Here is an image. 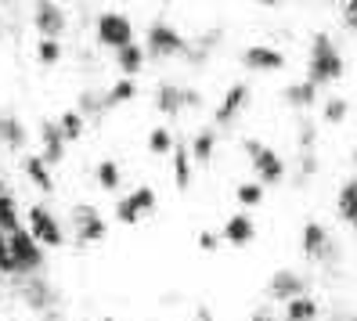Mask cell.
Returning <instances> with one entry per match:
<instances>
[{"instance_id":"ba28073f","label":"cell","mask_w":357,"mask_h":321,"mask_svg":"<svg viewBox=\"0 0 357 321\" xmlns=\"http://www.w3.org/2000/svg\"><path fill=\"white\" fill-rule=\"evenodd\" d=\"M18 296H22V304L33 314H51L58 307V292H54V285L47 282V278H40V271L26 274V282H22V289H18Z\"/></svg>"},{"instance_id":"7402d4cb","label":"cell","mask_w":357,"mask_h":321,"mask_svg":"<svg viewBox=\"0 0 357 321\" xmlns=\"http://www.w3.org/2000/svg\"><path fill=\"white\" fill-rule=\"evenodd\" d=\"M188 152H192V159L199 166H206L209 159H213V152H217V134L209 130V126H202V130L192 137V144H188Z\"/></svg>"},{"instance_id":"f6af8a7d","label":"cell","mask_w":357,"mask_h":321,"mask_svg":"<svg viewBox=\"0 0 357 321\" xmlns=\"http://www.w3.org/2000/svg\"><path fill=\"white\" fill-rule=\"evenodd\" d=\"M354 163H357V148H354Z\"/></svg>"},{"instance_id":"4316f807","label":"cell","mask_w":357,"mask_h":321,"mask_svg":"<svg viewBox=\"0 0 357 321\" xmlns=\"http://www.w3.org/2000/svg\"><path fill=\"white\" fill-rule=\"evenodd\" d=\"M335 213H340L347 224L357 217V177L347 181V184L340 188V195H335Z\"/></svg>"},{"instance_id":"ac0fdd59","label":"cell","mask_w":357,"mask_h":321,"mask_svg":"<svg viewBox=\"0 0 357 321\" xmlns=\"http://www.w3.org/2000/svg\"><path fill=\"white\" fill-rule=\"evenodd\" d=\"M22 170H26V177H29V184H36L44 195H51L54 191V177H51V163L40 156V152H33V156H26L22 159Z\"/></svg>"},{"instance_id":"ab89813d","label":"cell","mask_w":357,"mask_h":321,"mask_svg":"<svg viewBox=\"0 0 357 321\" xmlns=\"http://www.w3.org/2000/svg\"><path fill=\"white\" fill-rule=\"evenodd\" d=\"M249 321H275V318H271V314H253Z\"/></svg>"},{"instance_id":"7a4b0ae2","label":"cell","mask_w":357,"mask_h":321,"mask_svg":"<svg viewBox=\"0 0 357 321\" xmlns=\"http://www.w3.org/2000/svg\"><path fill=\"white\" fill-rule=\"evenodd\" d=\"M155 202H159V195H155L152 184L134 188L130 195H123V199L116 202V224H123V227L141 224L144 217H152V213H155Z\"/></svg>"},{"instance_id":"4fadbf2b","label":"cell","mask_w":357,"mask_h":321,"mask_svg":"<svg viewBox=\"0 0 357 321\" xmlns=\"http://www.w3.org/2000/svg\"><path fill=\"white\" fill-rule=\"evenodd\" d=\"M245 105H249V83H231L227 94H224V101L217 105V112H213V123H217V126H231Z\"/></svg>"},{"instance_id":"d4e9b609","label":"cell","mask_w":357,"mask_h":321,"mask_svg":"<svg viewBox=\"0 0 357 321\" xmlns=\"http://www.w3.org/2000/svg\"><path fill=\"white\" fill-rule=\"evenodd\" d=\"M285 101L296 105V109H310V105L318 101V83H310V80L289 83V87H285Z\"/></svg>"},{"instance_id":"d6a6232c","label":"cell","mask_w":357,"mask_h":321,"mask_svg":"<svg viewBox=\"0 0 357 321\" xmlns=\"http://www.w3.org/2000/svg\"><path fill=\"white\" fill-rule=\"evenodd\" d=\"M149 152L152 156H170L174 152V134L166 130V126H155V130L149 134Z\"/></svg>"},{"instance_id":"836d02e7","label":"cell","mask_w":357,"mask_h":321,"mask_svg":"<svg viewBox=\"0 0 357 321\" xmlns=\"http://www.w3.org/2000/svg\"><path fill=\"white\" fill-rule=\"evenodd\" d=\"M347 112H350V101H347V98H332V101L325 105L321 119H325V123H332V126H340V123L347 119Z\"/></svg>"},{"instance_id":"277c9868","label":"cell","mask_w":357,"mask_h":321,"mask_svg":"<svg viewBox=\"0 0 357 321\" xmlns=\"http://www.w3.org/2000/svg\"><path fill=\"white\" fill-rule=\"evenodd\" d=\"M184 51H188V40L170 22H152L149 33H144V54H152V58H174V54H184Z\"/></svg>"},{"instance_id":"f1b7e54d","label":"cell","mask_w":357,"mask_h":321,"mask_svg":"<svg viewBox=\"0 0 357 321\" xmlns=\"http://www.w3.org/2000/svg\"><path fill=\"white\" fill-rule=\"evenodd\" d=\"M15 227H22V217H18L15 195L4 188V191H0V231H15Z\"/></svg>"},{"instance_id":"cb8c5ba5","label":"cell","mask_w":357,"mask_h":321,"mask_svg":"<svg viewBox=\"0 0 357 321\" xmlns=\"http://www.w3.org/2000/svg\"><path fill=\"white\" fill-rule=\"evenodd\" d=\"M58 130L66 141H79L83 134H87V116H83L79 109H69V112H61L58 116Z\"/></svg>"},{"instance_id":"60d3db41","label":"cell","mask_w":357,"mask_h":321,"mask_svg":"<svg viewBox=\"0 0 357 321\" xmlns=\"http://www.w3.org/2000/svg\"><path fill=\"white\" fill-rule=\"evenodd\" d=\"M257 4H264V8H275V4H278V0H257Z\"/></svg>"},{"instance_id":"83f0119b","label":"cell","mask_w":357,"mask_h":321,"mask_svg":"<svg viewBox=\"0 0 357 321\" xmlns=\"http://www.w3.org/2000/svg\"><path fill=\"white\" fill-rule=\"evenodd\" d=\"M94 177H98V188L101 191H116L123 184V170H119L116 159H101L98 170H94Z\"/></svg>"},{"instance_id":"6da1fadb","label":"cell","mask_w":357,"mask_h":321,"mask_svg":"<svg viewBox=\"0 0 357 321\" xmlns=\"http://www.w3.org/2000/svg\"><path fill=\"white\" fill-rule=\"evenodd\" d=\"M343 54L340 47L332 44L328 33H314L310 40V58H307V80L318 83V87H325V83H335L343 76Z\"/></svg>"},{"instance_id":"4dcf8cb0","label":"cell","mask_w":357,"mask_h":321,"mask_svg":"<svg viewBox=\"0 0 357 321\" xmlns=\"http://www.w3.org/2000/svg\"><path fill=\"white\" fill-rule=\"evenodd\" d=\"M79 112L87 119H101L105 112H109V101H105V94H98V91H83L79 94Z\"/></svg>"},{"instance_id":"8fae6325","label":"cell","mask_w":357,"mask_h":321,"mask_svg":"<svg viewBox=\"0 0 357 321\" xmlns=\"http://www.w3.org/2000/svg\"><path fill=\"white\" fill-rule=\"evenodd\" d=\"M199 94L192 87H174V83H159V91H155V109L162 116H181L184 109H199Z\"/></svg>"},{"instance_id":"ffe728a7","label":"cell","mask_w":357,"mask_h":321,"mask_svg":"<svg viewBox=\"0 0 357 321\" xmlns=\"http://www.w3.org/2000/svg\"><path fill=\"white\" fill-rule=\"evenodd\" d=\"M0 144L4 148H26V126L11 112H0Z\"/></svg>"},{"instance_id":"7c38bea8","label":"cell","mask_w":357,"mask_h":321,"mask_svg":"<svg viewBox=\"0 0 357 321\" xmlns=\"http://www.w3.org/2000/svg\"><path fill=\"white\" fill-rule=\"evenodd\" d=\"M307 292V278L300 271H292V267H282L271 274V282H267V296L271 299H292V296H303Z\"/></svg>"},{"instance_id":"d6986e66","label":"cell","mask_w":357,"mask_h":321,"mask_svg":"<svg viewBox=\"0 0 357 321\" xmlns=\"http://www.w3.org/2000/svg\"><path fill=\"white\" fill-rule=\"evenodd\" d=\"M170 159H174V184H177V191H188L192 188V177H195V159H192V152H188V144L174 141Z\"/></svg>"},{"instance_id":"f546056e","label":"cell","mask_w":357,"mask_h":321,"mask_svg":"<svg viewBox=\"0 0 357 321\" xmlns=\"http://www.w3.org/2000/svg\"><path fill=\"white\" fill-rule=\"evenodd\" d=\"M61 40H51V36H40V44H36V58H40V66L44 69H54L58 61H61Z\"/></svg>"},{"instance_id":"1f68e13d","label":"cell","mask_w":357,"mask_h":321,"mask_svg":"<svg viewBox=\"0 0 357 321\" xmlns=\"http://www.w3.org/2000/svg\"><path fill=\"white\" fill-rule=\"evenodd\" d=\"M264 191H267L264 181H242L235 188V199H238V206H260L264 202Z\"/></svg>"},{"instance_id":"5bb4252c","label":"cell","mask_w":357,"mask_h":321,"mask_svg":"<svg viewBox=\"0 0 357 321\" xmlns=\"http://www.w3.org/2000/svg\"><path fill=\"white\" fill-rule=\"evenodd\" d=\"M242 66L245 69H260V73H278V69H285V54L278 47L253 44V47L242 51Z\"/></svg>"},{"instance_id":"8d00e7d4","label":"cell","mask_w":357,"mask_h":321,"mask_svg":"<svg viewBox=\"0 0 357 321\" xmlns=\"http://www.w3.org/2000/svg\"><path fill=\"white\" fill-rule=\"evenodd\" d=\"M343 18L350 29H357V0H343Z\"/></svg>"},{"instance_id":"30bf717a","label":"cell","mask_w":357,"mask_h":321,"mask_svg":"<svg viewBox=\"0 0 357 321\" xmlns=\"http://www.w3.org/2000/svg\"><path fill=\"white\" fill-rule=\"evenodd\" d=\"M33 29L40 36L61 40V33L69 29V18H66V11H61L54 0H33Z\"/></svg>"},{"instance_id":"5b68a950","label":"cell","mask_w":357,"mask_h":321,"mask_svg":"<svg viewBox=\"0 0 357 321\" xmlns=\"http://www.w3.org/2000/svg\"><path fill=\"white\" fill-rule=\"evenodd\" d=\"M94 33H98V44L101 47H112V51L134 44V22L123 11H101Z\"/></svg>"},{"instance_id":"e0dca14e","label":"cell","mask_w":357,"mask_h":321,"mask_svg":"<svg viewBox=\"0 0 357 321\" xmlns=\"http://www.w3.org/2000/svg\"><path fill=\"white\" fill-rule=\"evenodd\" d=\"M220 239H224L227 246H249V242L257 239L253 217H245V213H231V217L224 221V227H220Z\"/></svg>"},{"instance_id":"8992f818","label":"cell","mask_w":357,"mask_h":321,"mask_svg":"<svg viewBox=\"0 0 357 321\" xmlns=\"http://www.w3.org/2000/svg\"><path fill=\"white\" fill-rule=\"evenodd\" d=\"M8 246H11V256H15V264L22 274H33V271L44 267V246L29 234V227L8 231Z\"/></svg>"},{"instance_id":"f35d334b","label":"cell","mask_w":357,"mask_h":321,"mask_svg":"<svg viewBox=\"0 0 357 321\" xmlns=\"http://www.w3.org/2000/svg\"><path fill=\"white\" fill-rule=\"evenodd\" d=\"M188 321H217V318H213V311H209V307L202 304V307H195V311H192V318H188Z\"/></svg>"},{"instance_id":"b9f144b4","label":"cell","mask_w":357,"mask_h":321,"mask_svg":"<svg viewBox=\"0 0 357 321\" xmlns=\"http://www.w3.org/2000/svg\"><path fill=\"white\" fill-rule=\"evenodd\" d=\"M340 321H357V314H350V318H340Z\"/></svg>"},{"instance_id":"74e56055","label":"cell","mask_w":357,"mask_h":321,"mask_svg":"<svg viewBox=\"0 0 357 321\" xmlns=\"http://www.w3.org/2000/svg\"><path fill=\"white\" fill-rule=\"evenodd\" d=\"M307 148H314V123H303L300 130V152H307Z\"/></svg>"},{"instance_id":"7bdbcfd3","label":"cell","mask_w":357,"mask_h":321,"mask_svg":"<svg viewBox=\"0 0 357 321\" xmlns=\"http://www.w3.org/2000/svg\"><path fill=\"white\" fill-rule=\"evenodd\" d=\"M350 224H354V231H357V217H354V221H350Z\"/></svg>"},{"instance_id":"9a60e30c","label":"cell","mask_w":357,"mask_h":321,"mask_svg":"<svg viewBox=\"0 0 357 321\" xmlns=\"http://www.w3.org/2000/svg\"><path fill=\"white\" fill-rule=\"evenodd\" d=\"M300 246H303V256H307V260H318V264H321L325 256H332L328 231H325V224H318V221H307V224H303Z\"/></svg>"},{"instance_id":"d590c367","label":"cell","mask_w":357,"mask_h":321,"mask_svg":"<svg viewBox=\"0 0 357 321\" xmlns=\"http://www.w3.org/2000/svg\"><path fill=\"white\" fill-rule=\"evenodd\" d=\"M195 242H199L202 253H217L224 239H220V231H199V239H195Z\"/></svg>"},{"instance_id":"9c48e42d","label":"cell","mask_w":357,"mask_h":321,"mask_svg":"<svg viewBox=\"0 0 357 321\" xmlns=\"http://www.w3.org/2000/svg\"><path fill=\"white\" fill-rule=\"evenodd\" d=\"M73 234H76L83 246H94V242H105L109 224L101 221V213H98L91 202H79V206L73 209Z\"/></svg>"},{"instance_id":"2e32d148","label":"cell","mask_w":357,"mask_h":321,"mask_svg":"<svg viewBox=\"0 0 357 321\" xmlns=\"http://www.w3.org/2000/svg\"><path fill=\"white\" fill-rule=\"evenodd\" d=\"M66 144H69V141L61 137L58 119H44V123H40V156H44L51 166L66 159Z\"/></svg>"},{"instance_id":"e575fe53","label":"cell","mask_w":357,"mask_h":321,"mask_svg":"<svg viewBox=\"0 0 357 321\" xmlns=\"http://www.w3.org/2000/svg\"><path fill=\"white\" fill-rule=\"evenodd\" d=\"M0 274H22L15 264V256H11V246H8V231H0Z\"/></svg>"},{"instance_id":"52a82bcc","label":"cell","mask_w":357,"mask_h":321,"mask_svg":"<svg viewBox=\"0 0 357 321\" xmlns=\"http://www.w3.org/2000/svg\"><path fill=\"white\" fill-rule=\"evenodd\" d=\"M26 227H29V234H33L40 246H54V249L66 246V227H61V221L54 217L47 206H29Z\"/></svg>"},{"instance_id":"ee69618b","label":"cell","mask_w":357,"mask_h":321,"mask_svg":"<svg viewBox=\"0 0 357 321\" xmlns=\"http://www.w3.org/2000/svg\"><path fill=\"white\" fill-rule=\"evenodd\" d=\"M0 191H4V177H0Z\"/></svg>"},{"instance_id":"603a6c76","label":"cell","mask_w":357,"mask_h":321,"mask_svg":"<svg viewBox=\"0 0 357 321\" xmlns=\"http://www.w3.org/2000/svg\"><path fill=\"white\" fill-rule=\"evenodd\" d=\"M116 69H119L123 76H137V73L144 69V47H137V44L119 47V51H116Z\"/></svg>"},{"instance_id":"3957f363","label":"cell","mask_w":357,"mask_h":321,"mask_svg":"<svg viewBox=\"0 0 357 321\" xmlns=\"http://www.w3.org/2000/svg\"><path fill=\"white\" fill-rule=\"evenodd\" d=\"M242 148H245L249 163H253V170H257V181H264V184H282L285 181V163H282V156L271 144L249 137Z\"/></svg>"},{"instance_id":"484cf974","label":"cell","mask_w":357,"mask_h":321,"mask_svg":"<svg viewBox=\"0 0 357 321\" xmlns=\"http://www.w3.org/2000/svg\"><path fill=\"white\" fill-rule=\"evenodd\" d=\"M137 98V83H134V76H123V80H116L109 91H105V101H109V109H116V105H127V101H134Z\"/></svg>"},{"instance_id":"bcb514c9","label":"cell","mask_w":357,"mask_h":321,"mask_svg":"<svg viewBox=\"0 0 357 321\" xmlns=\"http://www.w3.org/2000/svg\"><path fill=\"white\" fill-rule=\"evenodd\" d=\"M101 321H116V318H101Z\"/></svg>"},{"instance_id":"44dd1931","label":"cell","mask_w":357,"mask_h":321,"mask_svg":"<svg viewBox=\"0 0 357 321\" xmlns=\"http://www.w3.org/2000/svg\"><path fill=\"white\" fill-rule=\"evenodd\" d=\"M285 321H318V299H310L307 292L285 299Z\"/></svg>"}]
</instances>
